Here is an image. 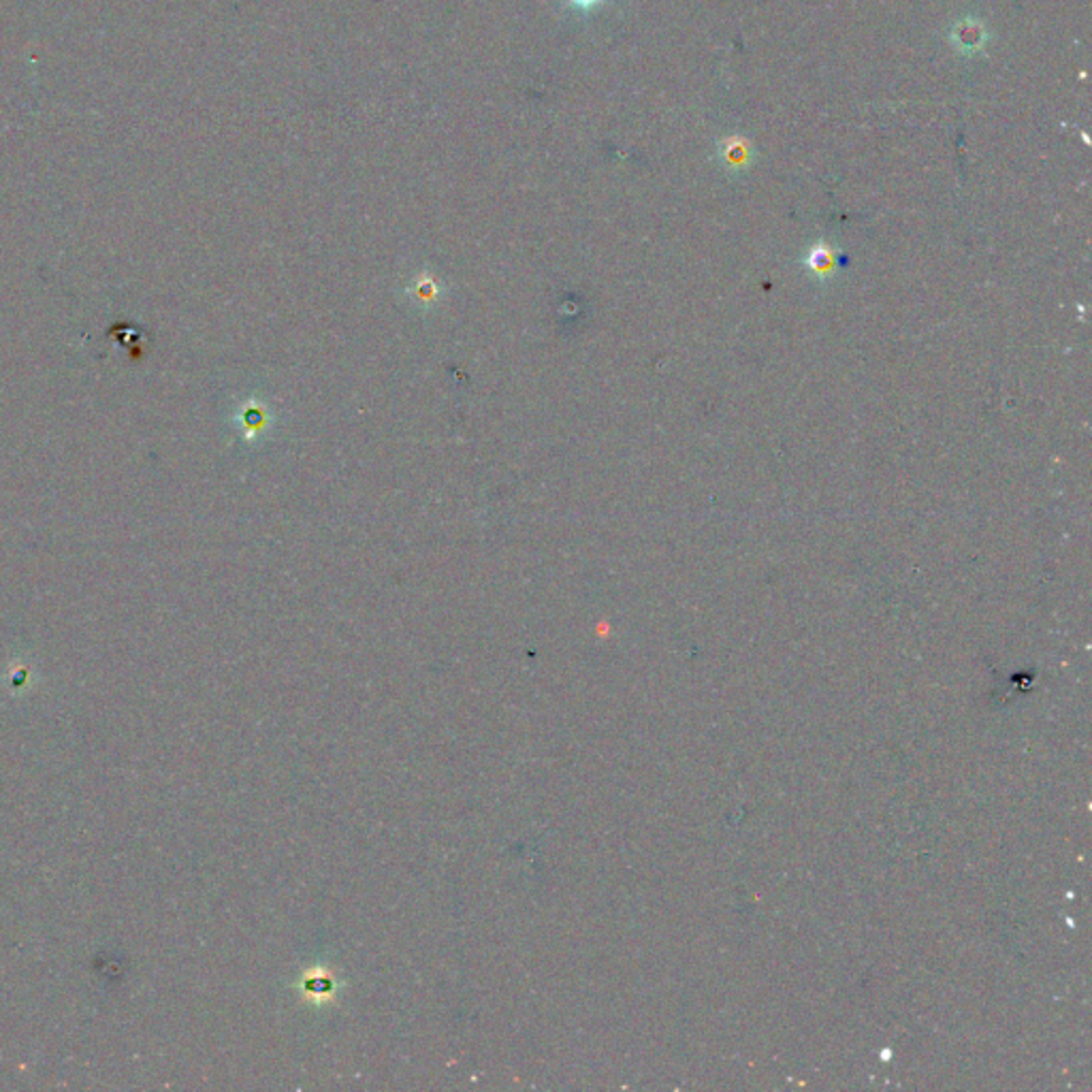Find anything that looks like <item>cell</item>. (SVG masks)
<instances>
[{"instance_id":"1","label":"cell","mask_w":1092,"mask_h":1092,"mask_svg":"<svg viewBox=\"0 0 1092 1092\" xmlns=\"http://www.w3.org/2000/svg\"><path fill=\"white\" fill-rule=\"evenodd\" d=\"M950 41L958 54L973 56L980 54L985 43H988V31H985V26L978 18H963L952 26Z\"/></svg>"},{"instance_id":"2","label":"cell","mask_w":1092,"mask_h":1092,"mask_svg":"<svg viewBox=\"0 0 1092 1092\" xmlns=\"http://www.w3.org/2000/svg\"><path fill=\"white\" fill-rule=\"evenodd\" d=\"M717 154L721 163L732 171H739L752 165L754 161V143L743 135H728L717 141Z\"/></svg>"},{"instance_id":"3","label":"cell","mask_w":1092,"mask_h":1092,"mask_svg":"<svg viewBox=\"0 0 1092 1092\" xmlns=\"http://www.w3.org/2000/svg\"><path fill=\"white\" fill-rule=\"evenodd\" d=\"M559 3H561V7L568 9L572 16L589 18V16H596L598 11H602L609 3H613V0H559Z\"/></svg>"}]
</instances>
